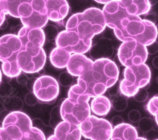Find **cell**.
Returning a JSON list of instances; mask_svg holds the SVG:
<instances>
[{
    "label": "cell",
    "mask_w": 158,
    "mask_h": 140,
    "mask_svg": "<svg viewBox=\"0 0 158 140\" xmlns=\"http://www.w3.org/2000/svg\"><path fill=\"white\" fill-rule=\"evenodd\" d=\"M119 70L113 61L109 59L95 60L92 68L79 76L78 84L71 86L68 98L89 102L90 98L103 95L117 82Z\"/></svg>",
    "instance_id": "6da1fadb"
},
{
    "label": "cell",
    "mask_w": 158,
    "mask_h": 140,
    "mask_svg": "<svg viewBox=\"0 0 158 140\" xmlns=\"http://www.w3.org/2000/svg\"><path fill=\"white\" fill-rule=\"evenodd\" d=\"M106 27L102 10L92 7L70 17L65 28L66 30L75 32L82 39L89 41L96 35L101 34Z\"/></svg>",
    "instance_id": "7a4b0ae2"
},
{
    "label": "cell",
    "mask_w": 158,
    "mask_h": 140,
    "mask_svg": "<svg viewBox=\"0 0 158 140\" xmlns=\"http://www.w3.org/2000/svg\"><path fill=\"white\" fill-rule=\"evenodd\" d=\"M113 30L116 37L123 42L135 41L146 47L156 42L157 37L156 25L140 17L123 20L120 27Z\"/></svg>",
    "instance_id": "3957f363"
},
{
    "label": "cell",
    "mask_w": 158,
    "mask_h": 140,
    "mask_svg": "<svg viewBox=\"0 0 158 140\" xmlns=\"http://www.w3.org/2000/svg\"><path fill=\"white\" fill-rule=\"evenodd\" d=\"M22 50V44L17 35L6 34L0 37V61L2 70L9 78L17 77L22 71L17 65V55Z\"/></svg>",
    "instance_id": "277c9868"
},
{
    "label": "cell",
    "mask_w": 158,
    "mask_h": 140,
    "mask_svg": "<svg viewBox=\"0 0 158 140\" xmlns=\"http://www.w3.org/2000/svg\"><path fill=\"white\" fill-rule=\"evenodd\" d=\"M124 78L120 83V92L124 97H133L140 88L149 84L151 73L149 66L143 64L140 66L127 67L123 72Z\"/></svg>",
    "instance_id": "5b68a950"
},
{
    "label": "cell",
    "mask_w": 158,
    "mask_h": 140,
    "mask_svg": "<svg viewBox=\"0 0 158 140\" xmlns=\"http://www.w3.org/2000/svg\"><path fill=\"white\" fill-rule=\"evenodd\" d=\"M61 119L63 121L79 126L90 116L89 102L81 99L64 98L60 107Z\"/></svg>",
    "instance_id": "8992f818"
},
{
    "label": "cell",
    "mask_w": 158,
    "mask_h": 140,
    "mask_svg": "<svg viewBox=\"0 0 158 140\" xmlns=\"http://www.w3.org/2000/svg\"><path fill=\"white\" fill-rule=\"evenodd\" d=\"M148 56L146 46L135 41L123 42L118 48L117 55L120 62L126 68L145 64Z\"/></svg>",
    "instance_id": "52a82bcc"
},
{
    "label": "cell",
    "mask_w": 158,
    "mask_h": 140,
    "mask_svg": "<svg viewBox=\"0 0 158 140\" xmlns=\"http://www.w3.org/2000/svg\"><path fill=\"white\" fill-rule=\"evenodd\" d=\"M81 134L90 140H110L113 127L104 119L90 116L79 125Z\"/></svg>",
    "instance_id": "ba28073f"
},
{
    "label": "cell",
    "mask_w": 158,
    "mask_h": 140,
    "mask_svg": "<svg viewBox=\"0 0 158 140\" xmlns=\"http://www.w3.org/2000/svg\"><path fill=\"white\" fill-rule=\"evenodd\" d=\"M32 128L31 118L20 111L10 113L2 122V128L14 140L21 138L24 134L29 132Z\"/></svg>",
    "instance_id": "9c48e42d"
},
{
    "label": "cell",
    "mask_w": 158,
    "mask_h": 140,
    "mask_svg": "<svg viewBox=\"0 0 158 140\" xmlns=\"http://www.w3.org/2000/svg\"><path fill=\"white\" fill-rule=\"evenodd\" d=\"M57 47L61 48L72 54H83L87 53L92 46V40L85 41L73 31L64 30L56 38Z\"/></svg>",
    "instance_id": "30bf717a"
},
{
    "label": "cell",
    "mask_w": 158,
    "mask_h": 140,
    "mask_svg": "<svg viewBox=\"0 0 158 140\" xmlns=\"http://www.w3.org/2000/svg\"><path fill=\"white\" fill-rule=\"evenodd\" d=\"M17 37L22 44V50L34 54H38L45 43V36L42 29L23 27Z\"/></svg>",
    "instance_id": "8fae6325"
},
{
    "label": "cell",
    "mask_w": 158,
    "mask_h": 140,
    "mask_svg": "<svg viewBox=\"0 0 158 140\" xmlns=\"http://www.w3.org/2000/svg\"><path fill=\"white\" fill-rule=\"evenodd\" d=\"M60 88L58 82L49 76H42L35 82L33 94L43 102H49L58 96Z\"/></svg>",
    "instance_id": "7c38bea8"
},
{
    "label": "cell",
    "mask_w": 158,
    "mask_h": 140,
    "mask_svg": "<svg viewBox=\"0 0 158 140\" xmlns=\"http://www.w3.org/2000/svg\"><path fill=\"white\" fill-rule=\"evenodd\" d=\"M17 65L19 69L25 73H34L41 71L46 63V55L43 49L38 54L21 50L17 55Z\"/></svg>",
    "instance_id": "4fadbf2b"
},
{
    "label": "cell",
    "mask_w": 158,
    "mask_h": 140,
    "mask_svg": "<svg viewBox=\"0 0 158 140\" xmlns=\"http://www.w3.org/2000/svg\"><path fill=\"white\" fill-rule=\"evenodd\" d=\"M102 12L106 25L113 30L119 29L123 20L131 17L127 14L120 1H111L105 5Z\"/></svg>",
    "instance_id": "5bb4252c"
},
{
    "label": "cell",
    "mask_w": 158,
    "mask_h": 140,
    "mask_svg": "<svg viewBox=\"0 0 158 140\" xmlns=\"http://www.w3.org/2000/svg\"><path fill=\"white\" fill-rule=\"evenodd\" d=\"M93 61L84 54H72L67 66L68 72L73 76H81L90 70Z\"/></svg>",
    "instance_id": "9a60e30c"
},
{
    "label": "cell",
    "mask_w": 158,
    "mask_h": 140,
    "mask_svg": "<svg viewBox=\"0 0 158 140\" xmlns=\"http://www.w3.org/2000/svg\"><path fill=\"white\" fill-rule=\"evenodd\" d=\"M48 20L58 22L64 20L70 11V8L65 0H45Z\"/></svg>",
    "instance_id": "2e32d148"
},
{
    "label": "cell",
    "mask_w": 158,
    "mask_h": 140,
    "mask_svg": "<svg viewBox=\"0 0 158 140\" xmlns=\"http://www.w3.org/2000/svg\"><path fill=\"white\" fill-rule=\"evenodd\" d=\"M58 140H81L82 134L79 126L61 121L55 128V134Z\"/></svg>",
    "instance_id": "e0dca14e"
},
{
    "label": "cell",
    "mask_w": 158,
    "mask_h": 140,
    "mask_svg": "<svg viewBox=\"0 0 158 140\" xmlns=\"http://www.w3.org/2000/svg\"><path fill=\"white\" fill-rule=\"evenodd\" d=\"M89 50L90 56L96 60L109 59L114 54L112 41L106 38H101Z\"/></svg>",
    "instance_id": "ac0fdd59"
},
{
    "label": "cell",
    "mask_w": 158,
    "mask_h": 140,
    "mask_svg": "<svg viewBox=\"0 0 158 140\" xmlns=\"http://www.w3.org/2000/svg\"><path fill=\"white\" fill-rule=\"evenodd\" d=\"M122 5L125 8L127 14L131 17H139V15L147 14L151 10V5L148 0L143 1H120Z\"/></svg>",
    "instance_id": "d6986e66"
},
{
    "label": "cell",
    "mask_w": 158,
    "mask_h": 140,
    "mask_svg": "<svg viewBox=\"0 0 158 140\" xmlns=\"http://www.w3.org/2000/svg\"><path fill=\"white\" fill-rule=\"evenodd\" d=\"M137 138L136 128L129 124L123 123L113 129L111 140H135Z\"/></svg>",
    "instance_id": "ffe728a7"
},
{
    "label": "cell",
    "mask_w": 158,
    "mask_h": 140,
    "mask_svg": "<svg viewBox=\"0 0 158 140\" xmlns=\"http://www.w3.org/2000/svg\"><path fill=\"white\" fill-rule=\"evenodd\" d=\"M20 20L24 27L34 29L43 28L48 22L46 13L38 11L34 8H32L31 14L28 17Z\"/></svg>",
    "instance_id": "44dd1931"
},
{
    "label": "cell",
    "mask_w": 158,
    "mask_h": 140,
    "mask_svg": "<svg viewBox=\"0 0 158 140\" xmlns=\"http://www.w3.org/2000/svg\"><path fill=\"white\" fill-rule=\"evenodd\" d=\"M90 110L99 116H105L111 110L110 100L106 97L101 95L95 97L91 102Z\"/></svg>",
    "instance_id": "7402d4cb"
},
{
    "label": "cell",
    "mask_w": 158,
    "mask_h": 140,
    "mask_svg": "<svg viewBox=\"0 0 158 140\" xmlns=\"http://www.w3.org/2000/svg\"><path fill=\"white\" fill-rule=\"evenodd\" d=\"M71 55L65 50L56 47L52 50L49 55V59L52 66L62 69L67 67Z\"/></svg>",
    "instance_id": "603a6c76"
},
{
    "label": "cell",
    "mask_w": 158,
    "mask_h": 140,
    "mask_svg": "<svg viewBox=\"0 0 158 140\" xmlns=\"http://www.w3.org/2000/svg\"><path fill=\"white\" fill-rule=\"evenodd\" d=\"M22 1H8V0H0V8L6 14L11 16L20 18L18 14V7Z\"/></svg>",
    "instance_id": "cb8c5ba5"
},
{
    "label": "cell",
    "mask_w": 158,
    "mask_h": 140,
    "mask_svg": "<svg viewBox=\"0 0 158 140\" xmlns=\"http://www.w3.org/2000/svg\"><path fill=\"white\" fill-rule=\"evenodd\" d=\"M3 107L5 110L8 111L10 113L19 112L23 107V102L19 97H9L5 100Z\"/></svg>",
    "instance_id": "d4e9b609"
},
{
    "label": "cell",
    "mask_w": 158,
    "mask_h": 140,
    "mask_svg": "<svg viewBox=\"0 0 158 140\" xmlns=\"http://www.w3.org/2000/svg\"><path fill=\"white\" fill-rule=\"evenodd\" d=\"M18 140H46L44 134L42 131L35 128H31V131L23 135Z\"/></svg>",
    "instance_id": "484cf974"
},
{
    "label": "cell",
    "mask_w": 158,
    "mask_h": 140,
    "mask_svg": "<svg viewBox=\"0 0 158 140\" xmlns=\"http://www.w3.org/2000/svg\"><path fill=\"white\" fill-rule=\"evenodd\" d=\"M113 108L118 112H122L126 109L128 106L127 99L122 95L116 96L112 100L111 104Z\"/></svg>",
    "instance_id": "4316f807"
},
{
    "label": "cell",
    "mask_w": 158,
    "mask_h": 140,
    "mask_svg": "<svg viewBox=\"0 0 158 140\" xmlns=\"http://www.w3.org/2000/svg\"><path fill=\"white\" fill-rule=\"evenodd\" d=\"M43 31L44 32L45 38L48 41H52L56 39L58 35V29L53 25H48L43 27Z\"/></svg>",
    "instance_id": "83f0119b"
},
{
    "label": "cell",
    "mask_w": 158,
    "mask_h": 140,
    "mask_svg": "<svg viewBox=\"0 0 158 140\" xmlns=\"http://www.w3.org/2000/svg\"><path fill=\"white\" fill-rule=\"evenodd\" d=\"M50 116H51V119L49 120V124L52 128L55 129L56 127V126L60 122H61L60 121L61 119L60 107L58 106L55 107L52 109L50 114Z\"/></svg>",
    "instance_id": "f1b7e54d"
},
{
    "label": "cell",
    "mask_w": 158,
    "mask_h": 140,
    "mask_svg": "<svg viewBox=\"0 0 158 140\" xmlns=\"http://www.w3.org/2000/svg\"><path fill=\"white\" fill-rule=\"evenodd\" d=\"M152 119L149 118H143L139 121V129L143 133H148L153 129Z\"/></svg>",
    "instance_id": "f546056e"
},
{
    "label": "cell",
    "mask_w": 158,
    "mask_h": 140,
    "mask_svg": "<svg viewBox=\"0 0 158 140\" xmlns=\"http://www.w3.org/2000/svg\"><path fill=\"white\" fill-rule=\"evenodd\" d=\"M60 84L64 87H69L72 85L73 82V76L68 71L61 73L58 77Z\"/></svg>",
    "instance_id": "4dcf8cb0"
},
{
    "label": "cell",
    "mask_w": 158,
    "mask_h": 140,
    "mask_svg": "<svg viewBox=\"0 0 158 140\" xmlns=\"http://www.w3.org/2000/svg\"><path fill=\"white\" fill-rule=\"evenodd\" d=\"M158 98L157 96H154L152 97L148 102L147 105V109L148 111L152 114V116H157V112H158Z\"/></svg>",
    "instance_id": "1f68e13d"
},
{
    "label": "cell",
    "mask_w": 158,
    "mask_h": 140,
    "mask_svg": "<svg viewBox=\"0 0 158 140\" xmlns=\"http://www.w3.org/2000/svg\"><path fill=\"white\" fill-rule=\"evenodd\" d=\"M13 92V87L11 85L7 83L4 82L0 84V96L2 97L8 98Z\"/></svg>",
    "instance_id": "d6a6232c"
},
{
    "label": "cell",
    "mask_w": 158,
    "mask_h": 140,
    "mask_svg": "<svg viewBox=\"0 0 158 140\" xmlns=\"http://www.w3.org/2000/svg\"><path fill=\"white\" fill-rule=\"evenodd\" d=\"M149 96V94L146 90V88H140L137 92V93L133 96L134 99L139 102H143L146 101Z\"/></svg>",
    "instance_id": "836d02e7"
},
{
    "label": "cell",
    "mask_w": 158,
    "mask_h": 140,
    "mask_svg": "<svg viewBox=\"0 0 158 140\" xmlns=\"http://www.w3.org/2000/svg\"><path fill=\"white\" fill-rule=\"evenodd\" d=\"M24 100L26 104L29 106H34L38 102V99L32 92L29 93L26 95Z\"/></svg>",
    "instance_id": "e575fe53"
},
{
    "label": "cell",
    "mask_w": 158,
    "mask_h": 140,
    "mask_svg": "<svg viewBox=\"0 0 158 140\" xmlns=\"http://www.w3.org/2000/svg\"><path fill=\"white\" fill-rule=\"evenodd\" d=\"M128 118L130 121H131V122L135 123L140 121L141 118V114L137 110H132L129 112Z\"/></svg>",
    "instance_id": "d590c367"
},
{
    "label": "cell",
    "mask_w": 158,
    "mask_h": 140,
    "mask_svg": "<svg viewBox=\"0 0 158 140\" xmlns=\"http://www.w3.org/2000/svg\"><path fill=\"white\" fill-rule=\"evenodd\" d=\"M108 92L110 96H117L120 92V83H118L117 82L114 83L113 85L110 86L108 88Z\"/></svg>",
    "instance_id": "8d00e7d4"
},
{
    "label": "cell",
    "mask_w": 158,
    "mask_h": 140,
    "mask_svg": "<svg viewBox=\"0 0 158 140\" xmlns=\"http://www.w3.org/2000/svg\"><path fill=\"white\" fill-rule=\"evenodd\" d=\"M29 78L27 75L25 73H20L17 76V82L19 84L21 85H25L27 83Z\"/></svg>",
    "instance_id": "74e56055"
},
{
    "label": "cell",
    "mask_w": 158,
    "mask_h": 140,
    "mask_svg": "<svg viewBox=\"0 0 158 140\" xmlns=\"http://www.w3.org/2000/svg\"><path fill=\"white\" fill-rule=\"evenodd\" d=\"M146 140H156L157 139V131L152 130L149 131H148L146 134V138H145Z\"/></svg>",
    "instance_id": "f35d334b"
},
{
    "label": "cell",
    "mask_w": 158,
    "mask_h": 140,
    "mask_svg": "<svg viewBox=\"0 0 158 140\" xmlns=\"http://www.w3.org/2000/svg\"><path fill=\"white\" fill-rule=\"evenodd\" d=\"M0 140H14L3 128H0Z\"/></svg>",
    "instance_id": "ab89813d"
},
{
    "label": "cell",
    "mask_w": 158,
    "mask_h": 140,
    "mask_svg": "<svg viewBox=\"0 0 158 140\" xmlns=\"http://www.w3.org/2000/svg\"><path fill=\"white\" fill-rule=\"evenodd\" d=\"M37 77H31L28 79L27 83H26V84H25L26 87H27V88L28 89V90H29L31 92H33L34 86L35 82L37 80Z\"/></svg>",
    "instance_id": "60d3db41"
},
{
    "label": "cell",
    "mask_w": 158,
    "mask_h": 140,
    "mask_svg": "<svg viewBox=\"0 0 158 140\" xmlns=\"http://www.w3.org/2000/svg\"><path fill=\"white\" fill-rule=\"evenodd\" d=\"M44 48L43 47L44 51L46 54V55H48L49 56L51 53L52 52V50H53L55 48V45L53 43H48L46 45H44Z\"/></svg>",
    "instance_id": "b9f144b4"
},
{
    "label": "cell",
    "mask_w": 158,
    "mask_h": 140,
    "mask_svg": "<svg viewBox=\"0 0 158 140\" xmlns=\"http://www.w3.org/2000/svg\"><path fill=\"white\" fill-rule=\"evenodd\" d=\"M32 124L33 128H37L39 130H40L41 131H42V130L44 128V124L41 119H35L33 121H32Z\"/></svg>",
    "instance_id": "7bdbcfd3"
},
{
    "label": "cell",
    "mask_w": 158,
    "mask_h": 140,
    "mask_svg": "<svg viewBox=\"0 0 158 140\" xmlns=\"http://www.w3.org/2000/svg\"><path fill=\"white\" fill-rule=\"evenodd\" d=\"M148 53L151 54H154L157 52V42H154L152 44L146 47Z\"/></svg>",
    "instance_id": "ee69618b"
},
{
    "label": "cell",
    "mask_w": 158,
    "mask_h": 140,
    "mask_svg": "<svg viewBox=\"0 0 158 140\" xmlns=\"http://www.w3.org/2000/svg\"><path fill=\"white\" fill-rule=\"evenodd\" d=\"M124 123L123 122V119L119 116H116L113 118V119H111V125L114 126V127L116 126H118L120 124H122Z\"/></svg>",
    "instance_id": "f6af8a7d"
},
{
    "label": "cell",
    "mask_w": 158,
    "mask_h": 140,
    "mask_svg": "<svg viewBox=\"0 0 158 140\" xmlns=\"http://www.w3.org/2000/svg\"><path fill=\"white\" fill-rule=\"evenodd\" d=\"M143 20H148L149 22H151V23L155 24L156 22V16L154 14H147L146 16L144 17Z\"/></svg>",
    "instance_id": "bcb514c9"
},
{
    "label": "cell",
    "mask_w": 158,
    "mask_h": 140,
    "mask_svg": "<svg viewBox=\"0 0 158 140\" xmlns=\"http://www.w3.org/2000/svg\"><path fill=\"white\" fill-rule=\"evenodd\" d=\"M9 114H10V112L6 110H3L0 112V121L3 122V121L5 120V119L6 118V117Z\"/></svg>",
    "instance_id": "7dc6e473"
},
{
    "label": "cell",
    "mask_w": 158,
    "mask_h": 140,
    "mask_svg": "<svg viewBox=\"0 0 158 140\" xmlns=\"http://www.w3.org/2000/svg\"><path fill=\"white\" fill-rule=\"evenodd\" d=\"M5 20V14L0 8V26H1L4 20Z\"/></svg>",
    "instance_id": "c3c4849f"
},
{
    "label": "cell",
    "mask_w": 158,
    "mask_h": 140,
    "mask_svg": "<svg viewBox=\"0 0 158 140\" xmlns=\"http://www.w3.org/2000/svg\"><path fill=\"white\" fill-rule=\"evenodd\" d=\"M8 25V22L7 21V20H5L4 22H3V23L2 24L1 26H0V29H5Z\"/></svg>",
    "instance_id": "681fc988"
},
{
    "label": "cell",
    "mask_w": 158,
    "mask_h": 140,
    "mask_svg": "<svg viewBox=\"0 0 158 140\" xmlns=\"http://www.w3.org/2000/svg\"><path fill=\"white\" fill-rule=\"evenodd\" d=\"M96 2H97V3H100V4H104V5H106V4H108V3H110L111 1H108V0H96L95 1Z\"/></svg>",
    "instance_id": "f907efd6"
},
{
    "label": "cell",
    "mask_w": 158,
    "mask_h": 140,
    "mask_svg": "<svg viewBox=\"0 0 158 140\" xmlns=\"http://www.w3.org/2000/svg\"><path fill=\"white\" fill-rule=\"evenodd\" d=\"M23 27V25H18L17 27H16V28H15V35H18L19 31L21 30V29H22Z\"/></svg>",
    "instance_id": "816d5d0a"
},
{
    "label": "cell",
    "mask_w": 158,
    "mask_h": 140,
    "mask_svg": "<svg viewBox=\"0 0 158 140\" xmlns=\"http://www.w3.org/2000/svg\"><path fill=\"white\" fill-rule=\"evenodd\" d=\"M47 140H58L56 136L55 135H51V136H49Z\"/></svg>",
    "instance_id": "f5cc1de1"
},
{
    "label": "cell",
    "mask_w": 158,
    "mask_h": 140,
    "mask_svg": "<svg viewBox=\"0 0 158 140\" xmlns=\"http://www.w3.org/2000/svg\"><path fill=\"white\" fill-rule=\"evenodd\" d=\"M135 140H146L144 138H141V137H138L137 139H135Z\"/></svg>",
    "instance_id": "db71d44e"
},
{
    "label": "cell",
    "mask_w": 158,
    "mask_h": 140,
    "mask_svg": "<svg viewBox=\"0 0 158 140\" xmlns=\"http://www.w3.org/2000/svg\"><path fill=\"white\" fill-rule=\"evenodd\" d=\"M3 103L2 102H0V109H2V108H3Z\"/></svg>",
    "instance_id": "11a10c76"
},
{
    "label": "cell",
    "mask_w": 158,
    "mask_h": 140,
    "mask_svg": "<svg viewBox=\"0 0 158 140\" xmlns=\"http://www.w3.org/2000/svg\"><path fill=\"white\" fill-rule=\"evenodd\" d=\"M81 140H84V139H82V138H81Z\"/></svg>",
    "instance_id": "9f6ffc18"
},
{
    "label": "cell",
    "mask_w": 158,
    "mask_h": 140,
    "mask_svg": "<svg viewBox=\"0 0 158 140\" xmlns=\"http://www.w3.org/2000/svg\"><path fill=\"white\" fill-rule=\"evenodd\" d=\"M0 128H2V127H1V125H0Z\"/></svg>",
    "instance_id": "6f0895ef"
},
{
    "label": "cell",
    "mask_w": 158,
    "mask_h": 140,
    "mask_svg": "<svg viewBox=\"0 0 158 140\" xmlns=\"http://www.w3.org/2000/svg\"><path fill=\"white\" fill-rule=\"evenodd\" d=\"M156 140H157V139H156Z\"/></svg>",
    "instance_id": "680465c9"
}]
</instances>
